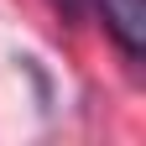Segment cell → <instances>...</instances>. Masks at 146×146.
Segmentation results:
<instances>
[{
	"instance_id": "1",
	"label": "cell",
	"mask_w": 146,
	"mask_h": 146,
	"mask_svg": "<svg viewBox=\"0 0 146 146\" xmlns=\"http://www.w3.org/2000/svg\"><path fill=\"white\" fill-rule=\"evenodd\" d=\"M94 16L131 63L146 58V0H94Z\"/></svg>"
},
{
	"instance_id": "2",
	"label": "cell",
	"mask_w": 146,
	"mask_h": 146,
	"mask_svg": "<svg viewBox=\"0 0 146 146\" xmlns=\"http://www.w3.org/2000/svg\"><path fill=\"white\" fill-rule=\"evenodd\" d=\"M52 11L63 16V21H89V16H94V0H47Z\"/></svg>"
}]
</instances>
